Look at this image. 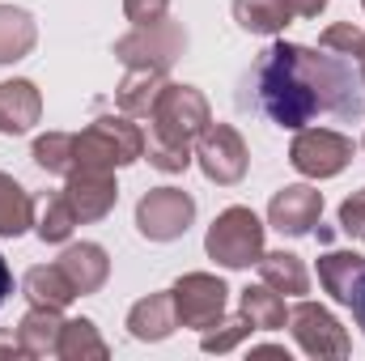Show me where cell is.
I'll use <instances>...</instances> for the list:
<instances>
[{"label": "cell", "mask_w": 365, "mask_h": 361, "mask_svg": "<svg viewBox=\"0 0 365 361\" xmlns=\"http://www.w3.org/2000/svg\"><path fill=\"white\" fill-rule=\"evenodd\" d=\"M259 111L280 128L365 119V77L353 56L302 43H276L255 68Z\"/></svg>", "instance_id": "6da1fadb"}, {"label": "cell", "mask_w": 365, "mask_h": 361, "mask_svg": "<svg viewBox=\"0 0 365 361\" xmlns=\"http://www.w3.org/2000/svg\"><path fill=\"white\" fill-rule=\"evenodd\" d=\"M349 298V306H353V315H357V323H361V332H365V276L353 285V293H344Z\"/></svg>", "instance_id": "7a4b0ae2"}, {"label": "cell", "mask_w": 365, "mask_h": 361, "mask_svg": "<svg viewBox=\"0 0 365 361\" xmlns=\"http://www.w3.org/2000/svg\"><path fill=\"white\" fill-rule=\"evenodd\" d=\"M13 293V272H9V264H4V255H0V306H4V298Z\"/></svg>", "instance_id": "3957f363"}]
</instances>
